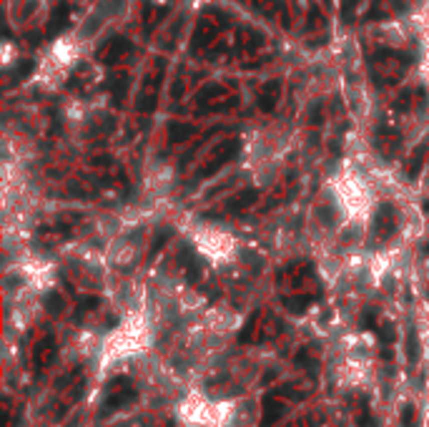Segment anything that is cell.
<instances>
[{
    "instance_id": "cell-1",
    "label": "cell",
    "mask_w": 429,
    "mask_h": 427,
    "mask_svg": "<svg viewBox=\"0 0 429 427\" xmlns=\"http://www.w3.org/2000/svg\"><path fill=\"white\" fill-rule=\"evenodd\" d=\"M193 244L211 262H226L236 254V239L221 227H198Z\"/></svg>"
},
{
    "instance_id": "cell-2",
    "label": "cell",
    "mask_w": 429,
    "mask_h": 427,
    "mask_svg": "<svg viewBox=\"0 0 429 427\" xmlns=\"http://www.w3.org/2000/svg\"><path fill=\"white\" fill-rule=\"evenodd\" d=\"M416 36H419V76L429 88V11L421 13L416 23Z\"/></svg>"
}]
</instances>
